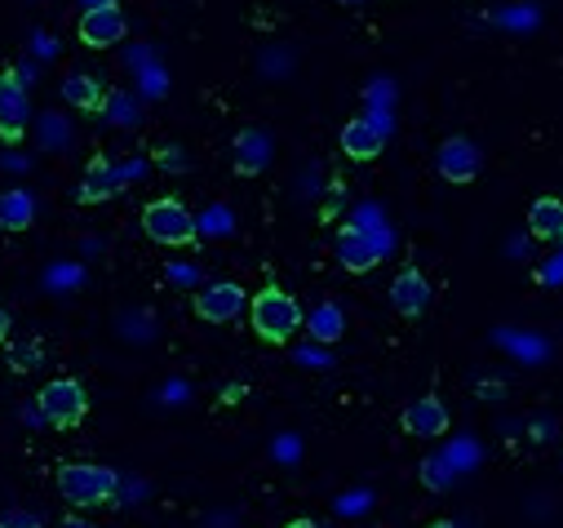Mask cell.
<instances>
[{
  "instance_id": "6da1fadb",
  "label": "cell",
  "mask_w": 563,
  "mask_h": 528,
  "mask_svg": "<svg viewBox=\"0 0 563 528\" xmlns=\"http://www.w3.org/2000/svg\"><path fill=\"white\" fill-rule=\"evenodd\" d=\"M249 320H253V333L257 338H266V342H289L298 329H302V307H298V298L294 294H285V289H262L253 302H249Z\"/></svg>"
},
{
  "instance_id": "7a4b0ae2",
  "label": "cell",
  "mask_w": 563,
  "mask_h": 528,
  "mask_svg": "<svg viewBox=\"0 0 563 528\" xmlns=\"http://www.w3.org/2000/svg\"><path fill=\"white\" fill-rule=\"evenodd\" d=\"M143 231H147V240H156L165 249H187V244H196L200 222L191 218V209L178 196H161L143 209Z\"/></svg>"
},
{
  "instance_id": "3957f363",
  "label": "cell",
  "mask_w": 563,
  "mask_h": 528,
  "mask_svg": "<svg viewBox=\"0 0 563 528\" xmlns=\"http://www.w3.org/2000/svg\"><path fill=\"white\" fill-rule=\"evenodd\" d=\"M120 488V475L111 466H93V462H67L58 466V493L71 502V506H102L111 502Z\"/></svg>"
},
{
  "instance_id": "277c9868",
  "label": "cell",
  "mask_w": 563,
  "mask_h": 528,
  "mask_svg": "<svg viewBox=\"0 0 563 528\" xmlns=\"http://www.w3.org/2000/svg\"><path fill=\"white\" fill-rule=\"evenodd\" d=\"M36 409H41V418L49 427H80L85 414H89V395H85V386L76 377H54V382L41 386Z\"/></svg>"
},
{
  "instance_id": "5b68a950",
  "label": "cell",
  "mask_w": 563,
  "mask_h": 528,
  "mask_svg": "<svg viewBox=\"0 0 563 528\" xmlns=\"http://www.w3.org/2000/svg\"><path fill=\"white\" fill-rule=\"evenodd\" d=\"M32 120V98L19 72H0V143H23Z\"/></svg>"
},
{
  "instance_id": "8992f818",
  "label": "cell",
  "mask_w": 563,
  "mask_h": 528,
  "mask_svg": "<svg viewBox=\"0 0 563 528\" xmlns=\"http://www.w3.org/2000/svg\"><path fill=\"white\" fill-rule=\"evenodd\" d=\"M124 32H129V23H124V10H120V6L85 10V14H80V28H76V36H80L89 50H111V45L124 41Z\"/></svg>"
},
{
  "instance_id": "52a82bcc",
  "label": "cell",
  "mask_w": 563,
  "mask_h": 528,
  "mask_svg": "<svg viewBox=\"0 0 563 528\" xmlns=\"http://www.w3.org/2000/svg\"><path fill=\"white\" fill-rule=\"evenodd\" d=\"M333 249H338V262H342L346 272H373L377 262L386 257V244H382V240H373V235H368V231H360V227H342Z\"/></svg>"
},
{
  "instance_id": "ba28073f",
  "label": "cell",
  "mask_w": 563,
  "mask_h": 528,
  "mask_svg": "<svg viewBox=\"0 0 563 528\" xmlns=\"http://www.w3.org/2000/svg\"><path fill=\"white\" fill-rule=\"evenodd\" d=\"M244 307H249V298H244V289L231 285V280L205 285V289L196 294V316L209 320V324H227V320H235Z\"/></svg>"
},
{
  "instance_id": "9c48e42d",
  "label": "cell",
  "mask_w": 563,
  "mask_h": 528,
  "mask_svg": "<svg viewBox=\"0 0 563 528\" xmlns=\"http://www.w3.org/2000/svg\"><path fill=\"white\" fill-rule=\"evenodd\" d=\"M390 307H395L399 316L417 320L421 311L431 307V285H427V276H421L417 267H404V272L390 280Z\"/></svg>"
},
{
  "instance_id": "30bf717a",
  "label": "cell",
  "mask_w": 563,
  "mask_h": 528,
  "mask_svg": "<svg viewBox=\"0 0 563 528\" xmlns=\"http://www.w3.org/2000/svg\"><path fill=\"white\" fill-rule=\"evenodd\" d=\"M404 431L417 436V440H435L449 431V409L435 400V395H421L404 409Z\"/></svg>"
},
{
  "instance_id": "8fae6325",
  "label": "cell",
  "mask_w": 563,
  "mask_h": 528,
  "mask_svg": "<svg viewBox=\"0 0 563 528\" xmlns=\"http://www.w3.org/2000/svg\"><path fill=\"white\" fill-rule=\"evenodd\" d=\"M435 169H440V178H449V183H471V178L479 174V147H475L471 139H449V143L440 147V156H435Z\"/></svg>"
},
{
  "instance_id": "7c38bea8",
  "label": "cell",
  "mask_w": 563,
  "mask_h": 528,
  "mask_svg": "<svg viewBox=\"0 0 563 528\" xmlns=\"http://www.w3.org/2000/svg\"><path fill=\"white\" fill-rule=\"evenodd\" d=\"M271 156H275V143H271L266 129H240L235 134V169L244 178H257L271 165Z\"/></svg>"
},
{
  "instance_id": "4fadbf2b",
  "label": "cell",
  "mask_w": 563,
  "mask_h": 528,
  "mask_svg": "<svg viewBox=\"0 0 563 528\" xmlns=\"http://www.w3.org/2000/svg\"><path fill=\"white\" fill-rule=\"evenodd\" d=\"M120 187H124V183H120V169H115L107 156H93L89 169H85V183H80V205H102V200H111Z\"/></svg>"
},
{
  "instance_id": "5bb4252c",
  "label": "cell",
  "mask_w": 563,
  "mask_h": 528,
  "mask_svg": "<svg viewBox=\"0 0 563 528\" xmlns=\"http://www.w3.org/2000/svg\"><path fill=\"white\" fill-rule=\"evenodd\" d=\"M382 147H386L382 129H373L364 116L346 120V129H342V152H346L351 161H373V156H382Z\"/></svg>"
},
{
  "instance_id": "9a60e30c",
  "label": "cell",
  "mask_w": 563,
  "mask_h": 528,
  "mask_svg": "<svg viewBox=\"0 0 563 528\" xmlns=\"http://www.w3.org/2000/svg\"><path fill=\"white\" fill-rule=\"evenodd\" d=\"M528 235L532 240H563V200L541 196L528 209Z\"/></svg>"
},
{
  "instance_id": "2e32d148",
  "label": "cell",
  "mask_w": 563,
  "mask_h": 528,
  "mask_svg": "<svg viewBox=\"0 0 563 528\" xmlns=\"http://www.w3.org/2000/svg\"><path fill=\"white\" fill-rule=\"evenodd\" d=\"M36 222V200L27 191H0V231H27Z\"/></svg>"
},
{
  "instance_id": "e0dca14e",
  "label": "cell",
  "mask_w": 563,
  "mask_h": 528,
  "mask_svg": "<svg viewBox=\"0 0 563 528\" xmlns=\"http://www.w3.org/2000/svg\"><path fill=\"white\" fill-rule=\"evenodd\" d=\"M302 324L311 329V338H316L320 346H333V342L346 333V316H342L338 302H320V307L311 311V320H302Z\"/></svg>"
},
{
  "instance_id": "ac0fdd59",
  "label": "cell",
  "mask_w": 563,
  "mask_h": 528,
  "mask_svg": "<svg viewBox=\"0 0 563 528\" xmlns=\"http://www.w3.org/2000/svg\"><path fill=\"white\" fill-rule=\"evenodd\" d=\"M63 98H67L71 107H80V111H102V102H107V89H102L93 76H80V72H71V76L63 80Z\"/></svg>"
},
{
  "instance_id": "d6986e66",
  "label": "cell",
  "mask_w": 563,
  "mask_h": 528,
  "mask_svg": "<svg viewBox=\"0 0 563 528\" xmlns=\"http://www.w3.org/2000/svg\"><path fill=\"white\" fill-rule=\"evenodd\" d=\"M493 19H497L501 28H510V32H532V28L541 23V14H537L532 6H523V10H519V6H515V10H497Z\"/></svg>"
},
{
  "instance_id": "ffe728a7",
  "label": "cell",
  "mask_w": 563,
  "mask_h": 528,
  "mask_svg": "<svg viewBox=\"0 0 563 528\" xmlns=\"http://www.w3.org/2000/svg\"><path fill=\"white\" fill-rule=\"evenodd\" d=\"M102 111H107L111 120H120V124H137V102H133L129 94H107Z\"/></svg>"
},
{
  "instance_id": "44dd1931",
  "label": "cell",
  "mask_w": 563,
  "mask_h": 528,
  "mask_svg": "<svg viewBox=\"0 0 563 528\" xmlns=\"http://www.w3.org/2000/svg\"><path fill=\"white\" fill-rule=\"evenodd\" d=\"M45 360V351H41V342H19V346H10V369H19V373H27V369H36Z\"/></svg>"
},
{
  "instance_id": "7402d4cb",
  "label": "cell",
  "mask_w": 563,
  "mask_h": 528,
  "mask_svg": "<svg viewBox=\"0 0 563 528\" xmlns=\"http://www.w3.org/2000/svg\"><path fill=\"white\" fill-rule=\"evenodd\" d=\"M421 480H427V488H444V484L453 480V466L444 462V453H440V458H427V462H421Z\"/></svg>"
},
{
  "instance_id": "603a6c76",
  "label": "cell",
  "mask_w": 563,
  "mask_h": 528,
  "mask_svg": "<svg viewBox=\"0 0 563 528\" xmlns=\"http://www.w3.org/2000/svg\"><path fill=\"white\" fill-rule=\"evenodd\" d=\"M444 462H449L453 471H457V466H466V462L475 466V462H479V444H475V440H457V444L444 453Z\"/></svg>"
},
{
  "instance_id": "cb8c5ba5",
  "label": "cell",
  "mask_w": 563,
  "mask_h": 528,
  "mask_svg": "<svg viewBox=\"0 0 563 528\" xmlns=\"http://www.w3.org/2000/svg\"><path fill=\"white\" fill-rule=\"evenodd\" d=\"M0 528H41V519L27 515V510H5L0 515Z\"/></svg>"
},
{
  "instance_id": "d4e9b609",
  "label": "cell",
  "mask_w": 563,
  "mask_h": 528,
  "mask_svg": "<svg viewBox=\"0 0 563 528\" xmlns=\"http://www.w3.org/2000/svg\"><path fill=\"white\" fill-rule=\"evenodd\" d=\"M5 342H10V311L0 307V346H5Z\"/></svg>"
},
{
  "instance_id": "484cf974",
  "label": "cell",
  "mask_w": 563,
  "mask_h": 528,
  "mask_svg": "<svg viewBox=\"0 0 563 528\" xmlns=\"http://www.w3.org/2000/svg\"><path fill=\"white\" fill-rule=\"evenodd\" d=\"M58 528H98V524H89V519H80V515H67Z\"/></svg>"
},
{
  "instance_id": "4316f807",
  "label": "cell",
  "mask_w": 563,
  "mask_h": 528,
  "mask_svg": "<svg viewBox=\"0 0 563 528\" xmlns=\"http://www.w3.org/2000/svg\"><path fill=\"white\" fill-rule=\"evenodd\" d=\"M285 528H320L316 519H294V524H285Z\"/></svg>"
},
{
  "instance_id": "83f0119b",
  "label": "cell",
  "mask_w": 563,
  "mask_h": 528,
  "mask_svg": "<svg viewBox=\"0 0 563 528\" xmlns=\"http://www.w3.org/2000/svg\"><path fill=\"white\" fill-rule=\"evenodd\" d=\"M98 6H115V0H85V10H98Z\"/></svg>"
},
{
  "instance_id": "f1b7e54d",
  "label": "cell",
  "mask_w": 563,
  "mask_h": 528,
  "mask_svg": "<svg viewBox=\"0 0 563 528\" xmlns=\"http://www.w3.org/2000/svg\"><path fill=\"white\" fill-rule=\"evenodd\" d=\"M342 6H364V0H342Z\"/></svg>"
},
{
  "instance_id": "f546056e",
  "label": "cell",
  "mask_w": 563,
  "mask_h": 528,
  "mask_svg": "<svg viewBox=\"0 0 563 528\" xmlns=\"http://www.w3.org/2000/svg\"><path fill=\"white\" fill-rule=\"evenodd\" d=\"M435 528H453V524H435Z\"/></svg>"
}]
</instances>
